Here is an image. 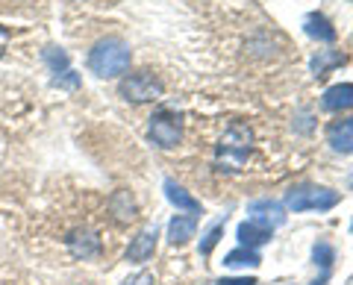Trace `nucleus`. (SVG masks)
<instances>
[{"label":"nucleus","mask_w":353,"mask_h":285,"mask_svg":"<svg viewBox=\"0 0 353 285\" xmlns=\"http://www.w3.org/2000/svg\"><path fill=\"white\" fill-rule=\"evenodd\" d=\"M88 68H92L94 76H121L130 68V48L121 39H103L97 41L88 53Z\"/></svg>","instance_id":"f257e3e1"},{"label":"nucleus","mask_w":353,"mask_h":285,"mask_svg":"<svg viewBox=\"0 0 353 285\" xmlns=\"http://www.w3.org/2000/svg\"><path fill=\"white\" fill-rule=\"evenodd\" d=\"M339 203V194L333 189H321V185H301V189H292L285 194V206L294 212H309V209H333Z\"/></svg>","instance_id":"f03ea898"},{"label":"nucleus","mask_w":353,"mask_h":285,"mask_svg":"<svg viewBox=\"0 0 353 285\" xmlns=\"http://www.w3.org/2000/svg\"><path fill=\"white\" fill-rule=\"evenodd\" d=\"M165 92V85L159 76H153L150 71H139V74H130L124 83H121V94L132 103H150V101H159Z\"/></svg>","instance_id":"7ed1b4c3"},{"label":"nucleus","mask_w":353,"mask_h":285,"mask_svg":"<svg viewBox=\"0 0 353 285\" xmlns=\"http://www.w3.org/2000/svg\"><path fill=\"white\" fill-rule=\"evenodd\" d=\"M150 138L157 141L159 147H176L180 145V138H183V124H180V115H174V112H157L150 118Z\"/></svg>","instance_id":"20e7f679"},{"label":"nucleus","mask_w":353,"mask_h":285,"mask_svg":"<svg viewBox=\"0 0 353 285\" xmlns=\"http://www.w3.org/2000/svg\"><path fill=\"white\" fill-rule=\"evenodd\" d=\"M157 250V226H148L132 238V244L127 247V259L130 262H148Z\"/></svg>","instance_id":"39448f33"},{"label":"nucleus","mask_w":353,"mask_h":285,"mask_svg":"<svg viewBox=\"0 0 353 285\" xmlns=\"http://www.w3.org/2000/svg\"><path fill=\"white\" fill-rule=\"evenodd\" d=\"M271 226L268 224H262V221H245V224H239V241H241V247H248V250H253V247H259V244H265V241H271Z\"/></svg>","instance_id":"423d86ee"},{"label":"nucleus","mask_w":353,"mask_h":285,"mask_svg":"<svg viewBox=\"0 0 353 285\" xmlns=\"http://www.w3.org/2000/svg\"><path fill=\"white\" fill-rule=\"evenodd\" d=\"M68 247L77 259H92V256L101 253V238L94 233H88V229H77V233H71V238H68Z\"/></svg>","instance_id":"0eeeda50"},{"label":"nucleus","mask_w":353,"mask_h":285,"mask_svg":"<svg viewBox=\"0 0 353 285\" xmlns=\"http://www.w3.org/2000/svg\"><path fill=\"white\" fill-rule=\"evenodd\" d=\"M324 109L339 112V109H353V83H339L333 89L324 92Z\"/></svg>","instance_id":"6e6552de"},{"label":"nucleus","mask_w":353,"mask_h":285,"mask_svg":"<svg viewBox=\"0 0 353 285\" xmlns=\"http://www.w3.org/2000/svg\"><path fill=\"white\" fill-rule=\"evenodd\" d=\"M330 145L341 153H353V120H336L333 127H330Z\"/></svg>","instance_id":"1a4fd4ad"},{"label":"nucleus","mask_w":353,"mask_h":285,"mask_svg":"<svg viewBox=\"0 0 353 285\" xmlns=\"http://www.w3.org/2000/svg\"><path fill=\"white\" fill-rule=\"evenodd\" d=\"M194 229H197V218L176 215L174 221L168 224V238H171V244H185L189 238H194Z\"/></svg>","instance_id":"9d476101"},{"label":"nucleus","mask_w":353,"mask_h":285,"mask_svg":"<svg viewBox=\"0 0 353 285\" xmlns=\"http://www.w3.org/2000/svg\"><path fill=\"white\" fill-rule=\"evenodd\" d=\"M165 194H168V200L176 206V209H185V212H201V203H197L194 197L183 189V185H176L174 180H165Z\"/></svg>","instance_id":"9b49d317"},{"label":"nucleus","mask_w":353,"mask_h":285,"mask_svg":"<svg viewBox=\"0 0 353 285\" xmlns=\"http://www.w3.org/2000/svg\"><path fill=\"white\" fill-rule=\"evenodd\" d=\"M250 215H253V221H262V224H283L285 221V215L277 203H271V200H259V203H250Z\"/></svg>","instance_id":"f8f14e48"},{"label":"nucleus","mask_w":353,"mask_h":285,"mask_svg":"<svg viewBox=\"0 0 353 285\" xmlns=\"http://www.w3.org/2000/svg\"><path fill=\"white\" fill-rule=\"evenodd\" d=\"M109 206H112V215L118 218V221H132L136 218V203H132L130 191H115L112 200H109Z\"/></svg>","instance_id":"ddd939ff"},{"label":"nucleus","mask_w":353,"mask_h":285,"mask_svg":"<svg viewBox=\"0 0 353 285\" xmlns=\"http://www.w3.org/2000/svg\"><path fill=\"white\" fill-rule=\"evenodd\" d=\"M306 32L312 39H324V41H333L336 39V30L330 27V21L324 15H309L306 18Z\"/></svg>","instance_id":"4468645a"},{"label":"nucleus","mask_w":353,"mask_h":285,"mask_svg":"<svg viewBox=\"0 0 353 285\" xmlns=\"http://www.w3.org/2000/svg\"><path fill=\"white\" fill-rule=\"evenodd\" d=\"M259 262H262L259 253H253V250L241 247V250H233V253H227L224 265H227V268H256Z\"/></svg>","instance_id":"2eb2a0df"},{"label":"nucleus","mask_w":353,"mask_h":285,"mask_svg":"<svg viewBox=\"0 0 353 285\" xmlns=\"http://www.w3.org/2000/svg\"><path fill=\"white\" fill-rule=\"evenodd\" d=\"M221 233H224V224H215V226H212V229H209V233H206L203 244H201V253H203V256H209V253H212V247H215L218 241H221Z\"/></svg>","instance_id":"dca6fc26"},{"label":"nucleus","mask_w":353,"mask_h":285,"mask_svg":"<svg viewBox=\"0 0 353 285\" xmlns=\"http://www.w3.org/2000/svg\"><path fill=\"white\" fill-rule=\"evenodd\" d=\"M44 56H48V62L53 65V71H59V68H62V74L68 71V56H65L62 50H57V48H48V53H44Z\"/></svg>","instance_id":"f3484780"},{"label":"nucleus","mask_w":353,"mask_h":285,"mask_svg":"<svg viewBox=\"0 0 353 285\" xmlns=\"http://www.w3.org/2000/svg\"><path fill=\"white\" fill-rule=\"evenodd\" d=\"M315 262H321L324 268L333 265V247H327V244H315Z\"/></svg>","instance_id":"a211bd4d"},{"label":"nucleus","mask_w":353,"mask_h":285,"mask_svg":"<svg viewBox=\"0 0 353 285\" xmlns=\"http://www.w3.org/2000/svg\"><path fill=\"white\" fill-rule=\"evenodd\" d=\"M215 285H259V282L253 279V277H236V279H221Z\"/></svg>","instance_id":"6ab92c4d"},{"label":"nucleus","mask_w":353,"mask_h":285,"mask_svg":"<svg viewBox=\"0 0 353 285\" xmlns=\"http://www.w3.org/2000/svg\"><path fill=\"white\" fill-rule=\"evenodd\" d=\"M124 285H153V273H139L132 282H124Z\"/></svg>","instance_id":"aec40b11"},{"label":"nucleus","mask_w":353,"mask_h":285,"mask_svg":"<svg viewBox=\"0 0 353 285\" xmlns=\"http://www.w3.org/2000/svg\"><path fill=\"white\" fill-rule=\"evenodd\" d=\"M6 45H9V30H6V27H0V56H3Z\"/></svg>","instance_id":"412c9836"},{"label":"nucleus","mask_w":353,"mask_h":285,"mask_svg":"<svg viewBox=\"0 0 353 285\" xmlns=\"http://www.w3.org/2000/svg\"><path fill=\"white\" fill-rule=\"evenodd\" d=\"M350 185H353V180H350Z\"/></svg>","instance_id":"4be33fe9"},{"label":"nucleus","mask_w":353,"mask_h":285,"mask_svg":"<svg viewBox=\"0 0 353 285\" xmlns=\"http://www.w3.org/2000/svg\"><path fill=\"white\" fill-rule=\"evenodd\" d=\"M350 229H353V226H350Z\"/></svg>","instance_id":"5701e85b"}]
</instances>
